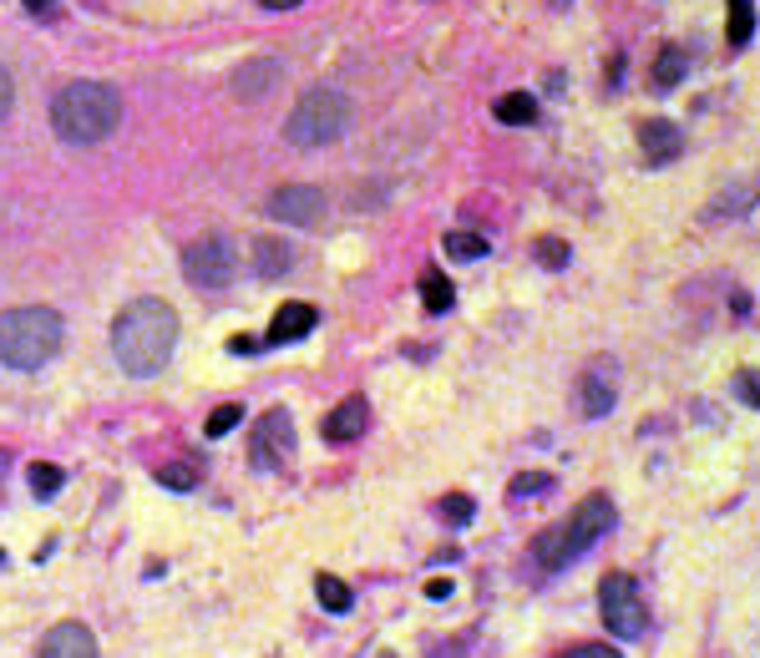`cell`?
Segmentation results:
<instances>
[{
    "mask_svg": "<svg viewBox=\"0 0 760 658\" xmlns=\"http://www.w3.org/2000/svg\"><path fill=\"white\" fill-rule=\"evenodd\" d=\"M173 345H178V309L163 299H132L112 319V355L137 380L158 375L173 360Z\"/></svg>",
    "mask_w": 760,
    "mask_h": 658,
    "instance_id": "cell-1",
    "label": "cell"
},
{
    "mask_svg": "<svg viewBox=\"0 0 760 658\" xmlns=\"http://www.w3.org/2000/svg\"><path fill=\"white\" fill-rule=\"evenodd\" d=\"M122 122V97L107 81H66L51 102V127L61 142H76V147H92V142H107Z\"/></svg>",
    "mask_w": 760,
    "mask_h": 658,
    "instance_id": "cell-2",
    "label": "cell"
},
{
    "mask_svg": "<svg viewBox=\"0 0 760 658\" xmlns=\"http://www.w3.org/2000/svg\"><path fill=\"white\" fill-rule=\"evenodd\" d=\"M66 324L56 309L46 304H21L0 314V365L6 370H41L46 360H56Z\"/></svg>",
    "mask_w": 760,
    "mask_h": 658,
    "instance_id": "cell-3",
    "label": "cell"
},
{
    "mask_svg": "<svg viewBox=\"0 0 760 658\" xmlns=\"http://www.w3.org/2000/svg\"><path fill=\"white\" fill-rule=\"evenodd\" d=\"M608 527H614V502H608L603 491H593V497L578 502V512H573L568 522H558V527H548V532L532 537V557H538L543 572H558V567L578 562Z\"/></svg>",
    "mask_w": 760,
    "mask_h": 658,
    "instance_id": "cell-4",
    "label": "cell"
},
{
    "mask_svg": "<svg viewBox=\"0 0 760 658\" xmlns=\"http://www.w3.org/2000/svg\"><path fill=\"white\" fill-rule=\"evenodd\" d=\"M345 127H350V102H345V92H335V87H310V92L294 102L284 137H289L294 147H325V142L345 137Z\"/></svg>",
    "mask_w": 760,
    "mask_h": 658,
    "instance_id": "cell-5",
    "label": "cell"
},
{
    "mask_svg": "<svg viewBox=\"0 0 760 658\" xmlns=\"http://www.w3.org/2000/svg\"><path fill=\"white\" fill-rule=\"evenodd\" d=\"M598 618L614 638H644L649 628V608H644V593H639V578L634 572H608L598 583Z\"/></svg>",
    "mask_w": 760,
    "mask_h": 658,
    "instance_id": "cell-6",
    "label": "cell"
},
{
    "mask_svg": "<svg viewBox=\"0 0 760 658\" xmlns=\"http://www.w3.org/2000/svg\"><path fill=\"white\" fill-rule=\"evenodd\" d=\"M234 269H239V254H234V243L218 238V233H208V238L183 249V274L198 289H228L234 284Z\"/></svg>",
    "mask_w": 760,
    "mask_h": 658,
    "instance_id": "cell-7",
    "label": "cell"
},
{
    "mask_svg": "<svg viewBox=\"0 0 760 658\" xmlns=\"http://www.w3.org/2000/svg\"><path fill=\"white\" fill-rule=\"evenodd\" d=\"M249 451H254V466H259V471H279V466L289 461V451H294V421H289V410H264L259 426H254Z\"/></svg>",
    "mask_w": 760,
    "mask_h": 658,
    "instance_id": "cell-8",
    "label": "cell"
},
{
    "mask_svg": "<svg viewBox=\"0 0 760 658\" xmlns=\"http://www.w3.org/2000/svg\"><path fill=\"white\" fill-rule=\"evenodd\" d=\"M269 213H274L279 223H294V228H320V223H325V213H330V203H325V193H320V188L289 183V188H279V193L269 198Z\"/></svg>",
    "mask_w": 760,
    "mask_h": 658,
    "instance_id": "cell-9",
    "label": "cell"
},
{
    "mask_svg": "<svg viewBox=\"0 0 760 658\" xmlns=\"http://www.w3.org/2000/svg\"><path fill=\"white\" fill-rule=\"evenodd\" d=\"M578 400H583V416H608L619 400V385H614V360H593L583 375H578Z\"/></svg>",
    "mask_w": 760,
    "mask_h": 658,
    "instance_id": "cell-10",
    "label": "cell"
},
{
    "mask_svg": "<svg viewBox=\"0 0 760 658\" xmlns=\"http://www.w3.org/2000/svg\"><path fill=\"white\" fill-rule=\"evenodd\" d=\"M365 426H370V400L365 395H345L335 410H330V416H325V441H355V436H365Z\"/></svg>",
    "mask_w": 760,
    "mask_h": 658,
    "instance_id": "cell-11",
    "label": "cell"
},
{
    "mask_svg": "<svg viewBox=\"0 0 760 658\" xmlns=\"http://www.w3.org/2000/svg\"><path fill=\"white\" fill-rule=\"evenodd\" d=\"M639 147H644V157H649V168H664V162H674V157L684 152V132H679L674 122L654 117V122H639Z\"/></svg>",
    "mask_w": 760,
    "mask_h": 658,
    "instance_id": "cell-12",
    "label": "cell"
},
{
    "mask_svg": "<svg viewBox=\"0 0 760 658\" xmlns=\"http://www.w3.org/2000/svg\"><path fill=\"white\" fill-rule=\"evenodd\" d=\"M41 658H97V638L82 623H56L41 638Z\"/></svg>",
    "mask_w": 760,
    "mask_h": 658,
    "instance_id": "cell-13",
    "label": "cell"
},
{
    "mask_svg": "<svg viewBox=\"0 0 760 658\" xmlns=\"http://www.w3.org/2000/svg\"><path fill=\"white\" fill-rule=\"evenodd\" d=\"M315 324H320L315 304H284V309L274 314V324H269V345H294V340L310 335Z\"/></svg>",
    "mask_w": 760,
    "mask_h": 658,
    "instance_id": "cell-14",
    "label": "cell"
},
{
    "mask_svg": "<svg viewBox=\"0 0 760 658\" xmlns=\"http://www.w3.org/2000/svg\"><path fill=\"white\" fill-rule=\"evenodd\" d=\"M274 81H279V61H249L239 76H234V97L239 102H259L274 92Z\"/></svg>",
    "mask_w": 760,
    "mask_h": 658,
    "instance_id": "cell-15",
    "label": "cell"
},
{
    "mask_svg": "<svg viewBox=\"0 0 760 658\" xmlns=\"http://www.w3.org/2000/svg\"><path fill=\"white\" fill-rule=\"evenodd\" d=\"M654 92H674L679 87V81L684 76H690V51H684V46H664L659 56H654Z\"/></svg>",
    "mask_w": 760,
    "mask_h": 658,
    "instance_id": "cell-16",
    "label": "cell"
},
{
    "mask_svg": "<svg viewBox=\"0 0 760 658\" xmlns=\"http://www.w3.org/2000/svg\"><path fill=\"white\" fill-rule=\"evenodd\" d=\"M289 269H294L289 243H279V238H259V243H254V274H259V279H284Z\"/></svg>",
    "mask_w": 760,
    "mask_h": 658,
    "instance_id": "cell-17",
    "label": "cell"
},
{
    "mask_svg": "<svg viewBox=\"0 0 760 658\" xmlns=\"http://www.w3.org/2000/svg\"><path fill=\"white\" fill-rule=\"evenodd\" d=\"M755 36V6L750 0H725V41L730 51H745Z\"/></svg>",
    "mask_w": 760,
    "mask_h": 658,
    "instance_id": "cell-18",
    "label": "cell"
},
{
    "mask_svg": "<svg viewBox=\"0 0 760 658\" xmlns=\"http://www.w3.org/2000/svg\"><path fill=\"white\" fill-rule=\"evenodd\" d=\"M497 122H507V127H527V122H538V102H532L527 92H507V97H497Z\"/></svg>",
    "mask_w": 760,
    "mask_h": 658,
    "instance_id": "cell-19",
    "label": "cell"
},
{
    "mask_svg": "<svg viewBox=\"0 0 760 658\" xmlns=\"http://www.w3.org/2000/svg\"><path fill=\"white\" fill-rule=\"evenodd\" d=\"M451 299H456V294H451V279H446L441 269H426V274H421V304H426V314H446Z\"/></svg>",
    "mask_w": 760,
    "mask_h": 658,
    "instance_id": "cell-20",
    "label": "cell"
},
{
    "mask_svg": "<svg viewBox=\"0 0 760 658\" xmlns=\"http://www.w3.org/2000/svg\"><path fill=\"white\" fill-rule=\"evenodd\" d=\"M315 593H320V603H325L330 613H350V603H355V593H350L340 578H330V572H320V578H315Z\"/></svg>",
    "mask_w": 760,
    "mask_h": 658,
    "instance_id": "cell-21",
    "label": "cell"
},
{
    "mask_svg": "<svg viewBox=\"0 0 760 658\" xmlns=\"http://www.w3.org/2000/svg\"><path fill=\"white\" fill-rule=\"evenodd\" d=\"M158 481L168 486V491H198V466H188V461H168V466H158Z\"/></svg>",
    "mask_w": 760,
    "mask_h": 658,
    "instance_id": "cell-22",
    "label": "cell"
},
{
    "mask_svg": "<svg viewBox=\"0 0 760 658\" xmlns=\"http://www.w3.org/2000/svg\"><path fill=\"white\" fill-rule=\"evenodd\" d=\"M446 254L462 259V264H472V259L487 254V238H482V233H446Z\"/></svg>",
    "mask_w": 760,
    "mask_h": 658,
    "instance_id": "cell-23",
    "label": "cell"
},
{
    "mask_svg": "<svg viewBox=\"0 0 760 658\" xmlns=\"http://www.w3.org/2000/svg\"><path fill=\"white\" fill-rule=\"evenodd\" d=\"M61 481H66V476H61V466H51V461H36V466H31V491H36L41 502H51V497H56Z\"/></svg>",
    "mask_w": 760,
    "mask_h": 658,
    "instance_id": "cell-24",
    "label": "cell"
},
{
    "mask_svg": "<svg viewBox=\"0 0 760 658\" xmlns=\"http://www.w3.org/2000/svg\"><path fill=\"white\" fill-rule=\"evenodd\" d=\"M558 481L548 476V471H522V476H512V497H543V491H553Z\"/></svg>",
    "mask_w": 760,
    "mask_h": 658,
    "instance_id": "cell-25",
    "label": "cell"
},
{
    "mask_svg": "<svg viewBox=\"0 0 760 658\" xmlns=\"http://www.w3.org/2000/svg\"><path fill=\"white\" fill-rule=\"evenodd\" d=\"M239 421H244V405H218L213 416H208V426H203V431L218 441V436H228V431H234Z\"/></svg>",
    "mask_w": 760,
    "mask_h": 658,
    "instance_id": "cell-26",
    "label": "cell"
},
{
    "mask_svg": "<svg viewBox=\"0 0 760 658\" xmlns=\"http://www.w3.org/2000/svg\"><path fill=\"white\" fill-rule=\"evenodd\" d=\"M538 264L543 269H563L568 264V243L563 238H538Z\"/></svg>",
    "mask_w": 760,
    "mask_h": 658,
    "instance_id": "cell-27",
    "label": "cell"
},
{
    "mask_svg": "<svg viewBox=\"0 0 760 658\" xmlns=\"http://www.w3.org/2000/svg\"><path fill=\"white\" fill-rule=\"evenodd\" d=\"M730 390H735L750 410H760V375H755V370H740V375L730 380Z\"/></svg>",
    "mask_w": 760,
    "mask_h": 658,
    "instance_id": "cell-28",
    "label": "cell"
},
{
    "mask_svg": "<svg viewBox=\"0 0 760 658\" xmlns=\"http://www.w3.org/2000/svg\"><path fill=\"white\" fill-rule=\"evenodd\" d=\"M441 512H446V522H456V527H467L477 507H472V497H462V491H456V497H446V502H441Z\"/></svg>",
    "mask_w": 760,
    "mask_h": 658,
    "instance_id": "cell-29",
    "label": "cell"
},
{
    "mask_svg": "<svg viewBox=\"0 0 760 658\" xmlns=\"http://www.w3.org/2000/svg\"><path fill=\"white\" fill-rule=\"evenodd\" d=\"M11 102H16V81H11V71L0 66V122L11 117Z\"/></svg>",
    "mask_w": 760,
    "mask_h": 658,
    "instance_id": "cell-30",
    "label": "cell"
},
{
    "mask_svg": "<svg viewBox=\"0 0 760 658\" xmlns=\"http://www.w3.org/2000/svg\"><path fill=\"white\" fill-rule=\"evenodd\" d=\"M578 658H619L608 643H588V648H578Z\"/></svg>",
    "mask_w": 760,
    "mask_h": 658,
    "instance_id": "cell-31",
    "label": "cell"
},
{
    "mask_svg": "<svg viewBox=\"0 0 760 658\" xmlns=\"http://www.w3.org/2000/svg\"><path fill=\"white\" fill-rule=\"evenodd\" d=\"M426 598H451V578H431V583H426Z\"/></svg>",
    "mask_w": 760,
    "mask_h": 658,
    "instance_id": "cell-32",
    "label": "cell"
},
{
    "mask_svg": "<svg viewBox=\"0 0 760 658\" xmlns=\"http://www.w3.org/2000/svg\"><path fill=\"white\" fill-rule=\"evenodd\" d=\"M264 6H269V11H294L299 0H264Z\"/></svg>",
    "mask_w": 760,
    "mask_h": 658,
    "instance_id": "cell-33",
    "label": "cell"
},
{
    "mask_svg": "<svg viewBox=\"0 0 760 658\" xmlns=\"http://www.w3.org/2000/svg\"><path fill=\"white\" fill-rule=\"evenodd\" d=\"M21 6H26V11H36V16H41V11H46V6H51V0H21Z\"/></svg>",
    "mask_w": 760,
    "mask_h": 658,
    "instance_id": "cell-34",
    "label": "cell"
},
{
    "mask_svg": "<svg viewBox=\"0 0 760 658\" xmlns=\"http://www.w3.org/2000/svg\"><path fill=\"white\" fill-rule=\"evenodd\" d=\"M563 658H578V648H573V653H563Z\"/></svg>",
    "mask_w": 760,
    "mask_h": 658,
    "instance_id": "cell-35",
    "label": "cell"
}]
</instances>
